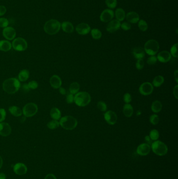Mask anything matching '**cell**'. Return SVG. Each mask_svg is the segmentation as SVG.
I'll list each match as a JSON object with an SVG mask.
<instances>
[{"label":"cell","instance_id":"obj_19","mask_svg":"<svg viewBox=\"0 0 178 179\" xmlns=\"http://www.w3.org/2000/svg\"><path fill=\"white\" fill-rule=\"evenodd\" d=\"M51 86L54 88H59L62 85L61 78L57 75H53L50 79Z\"/></svg>","mask_w":178,"mask_h":179},{"label":"cell","instance_id":"obj_39","mask_svg":"<svg viewBox=\"0 0 178 179\" xmlns=\"http://www.w3.org/2000/svg\"><path fill=\"white\" fill-rule=\"evenodd\" d=\"M97 107L100 111L102 112H105L107 111V104L103 101H99L97 103Z\"/></svg>","mask_w":178,"mask_h":179},{"label":"cell","instance_id":"obj_55","mask_svg":"<svg viewBox=\"0 0 178 179\" xmlns=\"http://www.w3.org/2000/svg\"><path fill=\"white\" fill-rule=\"evenodd\" d=\"M0 179H6V176L4 173H0Z\"/></svg>","mask_w":178,"mask_h":179},{"label":"cell","instance_id":"obj_30","mask_svg":"<svg viewBox=\"0 0 178 179\" xmlns=\"http://www.w3.org/2000/svg\"><path fill=\"white\" fill-rule=\"evenodd\" d=\"M164 80V77L162 75H157L153 80V84L155 87H159L163 84Z\"/></svg>","mask_w":178,"mask_h":179},{"label":"cell","instance_id":"obj_18","mask_svg":"<svg viewBox=\"0 0 178 179\" xmlns=\"http://www.w3.org/2000/svg\"><path fill=\"white\" fill-rule=\"evenodd\" d=\"M157 58L160 62L166 63L169 61L171 58V55L169 51L165 50L160 52L158 54Z\"/></svg>","mask_w":178,"mask_h":179},{"label":"cell","instance_id":"obj_51","mask_svg":"<svg viewBox=\"0 0 178 179\" xmlns=\"http://www.w3.org/2000/svg\"><path fill=\"white\" fill-rule=\"evenodd\" d=\"M44 179H57V178L54 175L50 173V174L46 175Z\"/></svg>","mask_w":178,"mask_h":179},{"label":"cell","instance_id":"obj_34","mask_svg":"<svg viewBox=\"0 0 178 179\" xmlns=\"http://www.w3.org/2000/svg\"><path fill=\"white\" fill-rule=\"evenodd\" d=\"M60 126L59 122L56 120H52L47 124V127L50 129H55Z\"/></svg>","mask_w":178,"mask_h":179},{"label":"cell","instance_id":"obj_43","mask_svg":"<svg viewBox=\"0 0 178 179\" xmlns=\"http://www.w3.org/2000/svg\"><path fill=\"white\" fill-rule=\"evenodd\" d=\"M136 68L138 70H142L143 69L144 66V62L143 59H138L136 63Z\"/></svg>","mask_w":178,"mask_h":179},{"label":"cell","instance_id":"obj_38","mask_svg":"<svg viewBox=\"0 0 178 179\" xmlns=\"http://www.w3.org/2000/svg\"><path fill=\"white\" fill-rule=\"evenodd\" d=\"M106 5L110 9H114L117 7V0H106Z\"/></svg>","mask_w":178,"mask_h":179},{"label":"cell","instance_id":"obj_5","mask_svg":"<svg viewBox=\"0 0 178 179\" xmlns=\"http://www.w3.org/2000/svg\"><path fill=\"white\" fill-rule=\"evenodd\" d=\"M150 147L153 153L159 156H163L168 153L167 145L164 142L159 140L153 142Z\"/></svg>","mask_w":178,"mask_h":179},{"label":"cell","instance_id":"obj_26","mask_svg":"<svg viewBox=\"0 0 178 179\" xmlns=\"http://www.w3.org/2000/svg\"><path fill=\"white\" fill-rule=\"evenodd\" d=\"M9 111L12 115L15 117H19L22 115L23 112L20 108L16 106H10L9 108Z\"/></svg>","mask_w":178,"mask_h":179},{"label":"cell","instance_id":"obj_9","mask_svg":"<svg viewBox=\"0 0 178 179\" xmlns=\"http://www.w3.org/2000/svg\"><path fill=\"white\" fill-rule=\"evenodd\" d=\"M154 90L153 84L150 82H144L139 88V92L142 95H148L152 94Z\"/></svg>","mask_w":178,"mask_h":179},{"label":"cell","instance_id":"obj_47","mask_svg":"<svg viewBox=\"0 0 178 179\" xmlns=\"http://www.w3.org/2000/svg\"><path fill=\"white\" fill-rule=\"evenodd\" d=\"M121 28L124 31H128L131 28V25L129 23L124 22L121 25Z\"/></svg>","mask_w":178,"mask_h":179},{"label":"cell","instance_id":"obj_12","mask_svg":"<svg viewBox=\"0 0 178 179\" xmlns=\"http://www.w3.org/2000/svg\"><path fill=\"white\" fill-rule=\"evenodd\" d=\"M114 17V12L111 9H106L101 13L100 19L101 22H108Z\"/></svg>","mask_w":178,"mask_h":179},{"label":"cell","instance_id":"obj_54","mask_svg":"<svg viewBox=\"0 0 178 179\" xmlns=\"http://www.w3.org/2000/svg\"><path fill=\"white\" fill-rule=\"evenodd\" d=\"M23 90L25 91H28L29 90V88L27 84H24V85H23Z\"/></svg>","mask_w":178,"mask_h":179},{"label":"cell","instance_id":"obj_41","mask_svg":"<svg viewBox=\"0 0 178 179\" xmlns=\"http://www.w3.org/2000/svg\"><path fill=\"white\" fill-rule=\"evenodd\" d=\"M9 20L5 18H0V27L5 28L9 25Z\"/></svg>","mask_w":178,"mask_h":179},{"label":"cell","instance_id":"obj_4","mask_svg":"<svg viewBox=\"0 0 178 179\" xmlns=\"http://www.w3.org/2000/svg\"><path fill=\"white\" fill-rule=\"evenodd\" d=\"M91 101V96L86 92H78L74 96V102L77 106L84 107L89 104Z\"/></svg>","mask_w":178,"mask_h":179},{"label":"cell","instance_id":"obj_25","mask_svg":"<svg viewBox=\"0 0 178 179\" xmlns=\"http://www.w3.org/2000/svg\"><path fill=\"white\" fill-rule=\"evenodd\" d=\"M50 116L53 120L58 121L61 118V113L59 109L57 107H53L51 110Z\"/></svg>","mask_w":178,"mask_h":179},{"label":"cell","instance_id":"obj_22","mask_svg":"<svg viewBox=\"0 0 178 179\" xmlns=\"http://www.w3.org/2000/svg\"><path fill=\"white\" fill-rule=\"evenodd\" d=\"M12 44L8 40H1L0 41V50L7 52L10 50L12 48Z\"/></svg>","mask_w":178,"mask_h":179},{"label":"cell","instance_id":"obj_2","mask_svg":"<svg viewBox=\"0 0 178 179\" xmlns=\"http://www.w3.org/2000/svg\"><path fill=\"white\" fill-rule=\"evenodd\" d=\"M61 25L60 23L57 20L54 19L49 20L44 24V31L50 35H55L59 31Z\"/></svg>","mask_w":178,"mask_h":179},{"label":"cell","instance_id":"obj_8","mask_svg":"<svg viewBox=\"0 0 178 179\" xmlns=\"http://www.w3.org/2000/svg\"><path fill=\"white\" fill-rule=\"evenodd\" d=\"M12 46L16 51H23L26 50L28 44L26 40L21 37H18L14 40Z\"/></svg>","mask_w":178,"mask_h":179},{"label":"cell","instance_id":"obj_40","mask_svg":"<svg viewBox=\"0 0 178 179\" xmlns=\"http://www.w3.org/2000/svg\"><path fill=\"white\" fill-rule=\"evenodd\" d=\"M157 61V58L155 56H150V57L148 58L147 60V63L149 65H153L156 64Z\"/></svg>","mask_w":178,"mask_h":179},{"label":"cell","instance_id":"obj_6","mask_svg":"<svg viewBox=\"0 0 178 179\" xmlns=\"http://www.w3.org/2000/svg\"><path fill=\"white\" fill-rule=\"evenodd\" d=\"M159 45L156 40H148L144 45V50L148 55L154 56L158 52Z\"/></svg>","mask_w":178,"mask_h":179},{"label":"cell","instance_id":"obj_10","mask_svg":"<svg viewBox=\"0 0 178 179\" xmlns=\"http://www.w3.org/2000/svg\"><path fill=\"white\" fill-rule=\"evenodd\" d=\"M104 118L106 122L111 125H113L117 123L118 116L113 111H108L104 114Z\"/></svg>","mask_w":178,"mask_h":179},{"label":"cell","instance_id":"obj_14","mask_svg":"<svg viewBox=\"0 0 178 179\" xmlns=\"http://www.w3.org/2000/svg\"><path fill=\"white\" fill-rule=\"evenodd\" d=\"M14 172L18 175H23L26 173L27 168L25 164L23 163H17L14 165L13 167Z\"/></svg>","mask_w":178,"mask_h":179},{"label":"cell","instance_id":"obj_1","mask_svg":"<svg viewBox=\"0 0 178 179\" xmlns=\"http://www.w3.org/2000/svg\"><path fill=\"white\" fill-rule=\"evenodd\" d=\"M20 88V81L15 77H11L5 80L3 83V90L9 94L16 93Z\"/></svg>","mask_w":178,"mask_h":179},{"label":"cell","instance_id":"obj_16","mask_svg":"<svg viewBox=\"0 0 178 179\" xmlns=\"http://www.w3.org/2000/svg\"><path fill=\"white\" fill-rule=\"evenodd\" d=\"M12 128L11 126L7 123H0V135L3 137H7L11 134Z\"/></svg>","mask_w":178,"mask_h":179},{"label":"cell","instance_id":"obj_42","mask_svg":"<svg viewBox=\"0 0 178 179\" xmlns=\"http://www.w3.org/2000/svg\"><path fill=\"white\" fill-rule=\"evenodd\" d=\"M27 85L29 89H31V90L36 89L38 86V83L36 81H31V82H29Z\"/></svg>","mask_w":178,"mask_h":179},{"label":"cell","instance_id":"obj_56","mask_svg":"<svg viewBox=\"0 0 178 179\" xmlns=\"http://www.w3.org/2000/svg\"><path fill=\"white\" fill-rule=\"evenodd\" d=\"M3 163V161L2 158V157L0 156V169L2 168V167Z\"/></svg>","mask_w":178,"mask_h":179},{"label":"cell","instance_id":"obj_52","mask_svg":"<svg viewBox=\"0 0 178 179\" xmlns=\"http://www.w3.org/2000/svg\"><path fill=\"white\" fill-rule=\"evenodd\" d=\"M59 92L60 93H61L62 95H65L66 94V90L63 88L60 87L59 88Z\"/></svg>","mask_w":178,"mask_h":179},{"label":"cell","instance_id":"obj_31","mask_svg":"<svg viewBox=\"0 0 178 179\" xmlns=\"http://www.w3.org/2000/svg\"><path fill=\"white\" fill-rule=\"evenodd\" d=\"M79 88H80V85L79 83L77 82H73L72 84H70V93L72 94H76V93H78L79 91Z\"/></svg>","mask_w":178,"mask_h":179},{"label":"cell","instance_id":"obj_21","mask_svg":"<svg viewBox=\"0 0 178 179\" xmlns=\"http://www.w3.org/2000/svg\"><path fill=\"white\" fill-rule=\"evenodd\" d=\"M145 50L141 47H136L133 50V54L137 59H143L145 57Z\"/></svg>","mask_w":178,"mask_h":179},{"label":"cell","instance_id":"obj_23","mask_svg":"<svg viewBox=\"0 0 178 179\" xmlns=\"http://www.w3.org/2000/svg\"><path fill=\"white\" fill-rule=\"evenodd\" d=\"M133 108L130 104H125L123 107V113L126 117H130L133 114Z\"/></svg>","mask_w":178,"mask_h":179},{"label":"cell","instance_id":"obj_11","mask_svg":"<svg viewBox=\"0 0 178 179\" xmlns=\"http://www.w3.org/2000/svg\"><path fill=\"white\" fill-rule=\"evenodd\" d=\"M150 150L151 147L150 145L146 143H143L137 147V152L139 156H145L150 153Z\"/></svg>","mask_w":178,"mask_h":179},{"label":"cell","instance_id":"obj_27","mask_svg":"<svg viewBox=\"0 0 178 179\" xmlns=\"http://www.w3.org/2000/svg\"><path fill=\"white\" fill-rule=\"evenodd\" d=\"M29 77V72L28 70L24 69L20 71L18 74V80L21 82H25L28 79Z\"/></svg>","mask_w":178,"mask_h":179},{"label":"cell","instance_id":"obj_15","mask_svg":"<svg viewBox=\"0 0 178 179\" xmlns=\"http://www.w3.org/2000/svg\"><path fill=\"white\" fill-rule=\"evenodd\" d=\"M76 31L78 34L81 35H85L89 33L90 31V27L86 23H81L76 27Z\"/></svg>","mask_w":178,"mask_h":179},{"label":"cell","instance_id":"obj_46","mask_svg":"<svg viewBox=\"0 0 178 179\" xmlns=\"http://www.w3.org/2000/svg\"><path fill=\"white\" fill-rule=\"evenodd\" d=\"M74 96L72 94H69L68 95H67L66 96V102L68 103V104H71L74 102Z\"/></svg>","mask_w":178,"mask_h":179},{"label":"cell","instance_id":"obj_50","mask_svg":"<svg viewBox=\"0 0 178 179\" xmlns=\"http://www.w3.org/2000/svg\"><path fill=\"white\" fill-rule=\"evenodd\" d=\"M145 142H146V144H148L150 146V145H152V143H153V140H152L151 138H150L149 136H146L145 137Z\"/></svg>","mask_w":178,"mask_h":179},{"label":"cell","instance_id":"obj_3","mask_svg":"<svg viewBox=\"0 0 178 179\" xmlns=\"http://www.w3.org/2000/svg\"><path fill=\"white\" fill-rule=\"evenodd\" d=\"M60 125L66 130H73L77 126V119L71 116H65L60 120Z\"/></svg>","mask_w":178,"mask_h":179},{"label":"cell","instance_id":"obj_20","mask_svg":"<svg viewBox=\"0 0 178 179\" xmlns=\"http://www.w3.org/2000/svg\"><path fill=\"white\" fill-rule=\"evenodd\" d=\"M126 18L128 22L135 24L138 22L139 20V16L137 12H130L127 14L126 16Z\"/></svg>","mask_w":178,"mask_h":179},{"label":"cell","instance_id":"obj_33","mask_svg":"<svg viewBox=\"0 0 178 179\" xmlns=\"http://www.w3.org/2000/svg\"><path fill=\"white\" fill-rule=\"evenodd\" d=\"M150 138H151L153 141H156L158 139L159 137V134L158 131L156 129H152V131L150 132Z\"/></svg>","mask_w":178,"mask_h":179},{"label":"cell","instance_id":"obj_49","mask_svg":"<svg viewBox=\"0 0 178 179\" xmlns=\"http://www.w3.org/2000/svg\"><path fill=\"white\" fill-rule=\"evenodd\" d=\"M173 94H174V96L175 97L176 99H178V85H176V86L174 87V90H173Z\"/></svg>","mask_w":178,"mask_h":179},{"label":"cell","instance_id":"obj_17","mask_svg":"<svg viewBox=\"0 0 178 179\" xmlns=\"http://www.w3.org/2000/svg\"><path fill=\"white\" fill-rule=\"evenodd\" d=\"M121 26V23L117 20H111L107 26V31L112 33L118 31Z\"/></svg>","mask_w":178,"mask_h":179},{"label":"cell","instance_id":"obj_37","mask_svg":"<svg viewBox=\"0 0 178 179\" xmlns=\"http://www.w3.org/2000/svg\"><path fill=\"white\" fill-rule=\"evenodd\" d=\"M170 54L174 57H178V44L174 45L170 49Z\"/></svg>","mask_w":178,"mask_h":179},{"label":"cell","instance_id":"obj_53","mask_svg":"<svg viewBox=\"0 0 178 179\" xmlns=\"http://www.w3.org/2000/svg\"><path fill=\"white\" fill-rule=\"evenodd\" d=\"M178 70H176V71H174V79L176 80V82L178 83Z\"/></svg>","mask_w":178,"mask_h":179},{"label":"cell","instance_id":"obj_45","mask_svg":"<svg viewBox=\"0 0 178 179\" xmlns=\"http://www.w3.org/2000/svg\"><path fill=\"white\" fill-rule=\"evenodd\" d=\"M7 113L4 108H0V123L4 121L6 118Z\"/></svg>","mask_w":178,"mask_h":179},{"label":"cell","instance_id":"obj_44","mask_svg":"<svg viewBox=\"0 0 178 179\" xmlns=\"http://www.w3.org/2000/svg\"><path fill=\"white\" fill-rule=\"evenodd\" d=\"M123 99L126 104H129L132 101V96L130 93H125L123 96Z\"/></svg>","mask_w":178,"mask_h":179},{"label":"cell","instance_id":"obj_13","mask_svg":"<svg viewBox=\"0 0 178 179\" xmlns=\"http://www.w3.org/2000/svg\"><path fill=\"white\" fill-rule=\"evenodd\" d=\"M16 33L15 29L12 27H7L4 28L3 31V35L5 38L9 40L14 39L15 37Z\"/></svg>","mask_w":178,"mask_h":179},{"label":"cell","instance_id":"obj_7","mask_svg":"<svg viewBox=\"0 0 178 179\" xmlns=\"http://www.w3.org/2000/svg\"><path fill=\"white\" fill-rule=\"evenodd\" d=\"M38 107L34 103H29L26 104L23 108V113L26 117H31L37 113Z\"/></svg>","mask_w":178,"mask_h":179},{"label":"cell","instance_id":"obj_29","mask_svg":"<svg viewBox=\"0 0 178 179\" xmlns=\"http://www.w3.org/2000/svg\"><path fill=\"white\" fill-rule=\"evenodd\" d=\"M116 17L119 21H123L125 18V12L121 8L117 9L116 11Z\"/></svg>","mask_w":178,"mask_h":179},{"label":"cell","instance_id":"obj_28","mask_svg":"<svg viewBox=\"0 0 178 179\" xmlns=\"http://www.w3.org/2000/svg\"><path fill=\"white\" fill-rule=\"evenodd\" d=\"M163 105L159 101H155L153 102L151 106L152 111L154 113H159L161 111Z\"/></svg>","mask_w":178,"mask_h":179},{"label":"cell","instance_id":"obj_32","mask_svg":"<svg viewBox=\"0 0 178 179\" xmlns=\"http://www.w3.org/2000/svg\"><path fill=\"white\" fill-rule=\"evenodd\" d=\"M91 34L92 38L95 39H99L102 36L101 31L97 28L92 29L91 31Z\"/></svg>","mask_w":178,"mask_h":179},{"label":"cell","instance_id":"obj_48","mask_svg":"<svg viewBox=\"0 0 178 179\" xmlns=\"http://www.w3.org/2000/svg\"><path fill=\"white\" fill-rule=\"evenodd\" d=\"M7 12V9L3 5H0V16L4 15Z\"/></svg>","mask_w":178,"mask_h":179},{"label":"cell","instance_id":"obj_35","mask_svg":"<svg viewBox=\"0 0 178 179\" xmlns=\"http://www.w3.org/2000/svg\"><path fill=\"white\" fill-rule=\"evenodd\" d=\"M139 28L143 31H146L148 29V25L147 23L145 22L144 20H139V24H138Z\"/></svg>","mask_w":178,"mask_h":179},{"label":"cell","instance_id":"obj_36","mask_svg":"<svg viewBox=\"0 0 178 179\" xmlns=\"http://www.w3.org/2000/svg\"><path fill=\"white\" fill-rule=\"evenodd\" d=\"M150 121L151 124L154 125H156L157 124H158L159 122V117L156 114H153L150 116Z\"/></svg>","mask_w":178,"mask_h":179},{"label":"cell","instance_id":"obj_24","mask_svg":"<svg viewBox=\"0 0 178 179\" xmlns=\"http://www.w3.org/2000/svg\"><path fill=\"white\" fill-rule=\"evenodd\" d=\"M61 26L63 31L67 33H71L74 31V26L70 22H64L62 23Z\"/></svg>","mask_w":178,"mask_h":179}]
</instances>
